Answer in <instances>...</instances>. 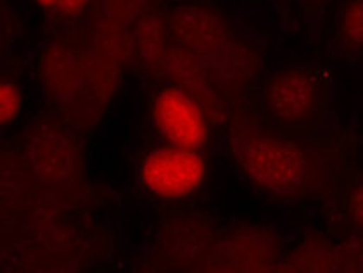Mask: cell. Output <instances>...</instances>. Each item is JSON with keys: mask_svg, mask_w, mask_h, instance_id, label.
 Masks as SVG:
<instances>
[{"mask_svg": "<svg viewBox=\"0 0 363 273\" xmlns=\"http://www.w3.org/2000/svg\"><path fill=\"white\" fill-rule=\"evenodd\" d=\"M156 120L161 133L180 149H196L206 138V123L197 106L177 90H163L156 99Z\"/></svg>", "mask_w": 363, "mask_h": 273, "instance_id": "cell-4", "label": "cell"}, {"mask_svg": "<svg viewBox=\"0 0 363 273\" xmlns=\"http://www.w3.org/2000/svg\"><path fill=\"white\" fill-rule=\"evenodd\" d=\"M267 102L275 120L286 126H306L317 118V87L305 73H287L275 78L268 89Z\"/></svg>", "mask_w": 363, "mask_h": 273, "instance_id": "cell-3", "label": "cell"}, {"mask_svg": "<svg viewBox=\"0 0 363 273\" xmlns=\"http://www.w3.org/2000/svg\"><path fill=\"white\" fill-rule=\"evenodd\" d=\"M244 166L259 185L277 192H293L306 185L313 169L305 150L268 138L252 142L244 156Z\"/></svg>", "mask_w": 363, "mask_h": 273, "instance_id": "cell-1", "label": "cell"}, {"mask_svg": "<svg viewBox=\"0 0 363 273\" xmlns=\"http://www.w3.org/2000/svg\"><path fill=\"white\" fill-rule=\"evenodd\" d=\"M21 108V94L11 83L0 87V121L6 123Z\"/></svg>", "mask_w": 363, "mask_h": 273, "instance_id": "cell-5", "label": "cell"}, {"mask_svg": "<svg viewBox=\"0 0 363 273\" xmlns=\"http://www.w3.org/2000/svg\"><path fill=\"white\" fill-rule=\"evenodd\" d=\"M142 175L154 196L179 197L199 187L204 180V163L187 150H157L145 160Z\"/></svg>", "mask_w": 363, "mask_h": 273, "instance_id": "cell-2", "label": "cell"}, {"mask_svg": "<svg viewBox=\"0 0 363 273\" xmlns=\"http://www.w3.org/2000/svg\"><path fill=\"white\" fill-rule=\"evenodd\" d=\"M346 26L345 31L346 35H350L351 40L360 43L362 38V6L360 4H351V7L346 11Z\"/></svg>", "mask_w": 363, "mask_h": 273, "instance_id": "cell-6", "label": "cell"}]
</instances>
